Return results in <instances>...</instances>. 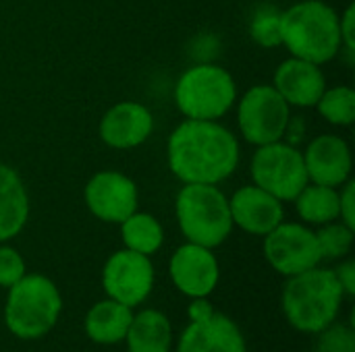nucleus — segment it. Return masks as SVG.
Listing matches in <instances>:
<instances>
[{
	"label": "nucleus",
	"instance_id": "obj_1",
	"mask_svg": "<svg viewBox=\"0 0 355 352\" xmlns=\"http://www.w3.org/2000/svg\"><path fill=\"white\" fill-rule=\"evenodd\" d=\"M171 172L185 185H218L239 164V141L218 120H183L166 143Z\"/></svg>",
	"mask_w": 355,
	"mask_h": 352
},
{
	"label": "nucleus",
	"instance_id": "obj_2",
	"mask_svg": "<svg viewBox=\"0 0 355 352\" xmlns=\"http://www.w3.org/2000/svg\"><path fill=\"white\" fill-rule=\"evenodd\" d=\"M343 299L345 295L335 272L316 266L287 278L281 309L293 330L316 336L339 319Z\"/></svg>",
	"mask_w": 355,
	"mask_h": 352
},
{
	"label": "nucleus",
	"instance_id": "obj_3",
	"mask_svg": "<svg viewBox=\"0 0 355 352\" xmlns=\"http://www.w3.org/2000/svg\"><path fill=\"white\" fill-rule=\"evenodd\" d=\"M281 46L291 56L327 64L341 50L339 15L322 0H302L281 12Z\"/></svg>",
	"mask_w": 355,
	"mask_h": 352
},
{
	"label": "nucleus",
	"instance_id": "obj_4",
	"mask_svg": "<svg viewBox=\"0 0 355 352\" xmlns=\"http://www.w3.org/2000/svg\"><path fill=\"white\" fill-rule=\"evenodd\" d=\"M62 311L56 284L42 274H25L8 288L4 303L6 330L19 340H37L54 330Z\"/></svg>",
	"mask_w": 355,
	"mask_h": 352
},
{
	"label": "nucleus",
	"instance_id": "obj_5",
	"mask_svg": "<svg viewBox=\"0 0 355 352\" xmlns=\"http://www.w3.org/2000/svg\"><path fill=\"white\" fill-rule=\"evenodd\" d=\"M175 214L183 237L193 245L216 249L233 230L229 199L216 185H183Z\"/></svg>",
	"mask_w": 355,
	"mask_h": 352
},
{
	"label": "nucleus",
	"instance_id": "obj_6",
	"mask_svg": "<svg viewBox=\"0 0 355 352\" xmlns=\"http://www.w3.org/2000/svg\"><path fill=\"white\" fill-rule=\"evenodd\" d=\"M237 100L233 75L210 62L187 68L175 85V104L189 120H218Z\"/></svg>",
	"mask_w": 355,
	"mask_h": 352
},
{
	"label": "nucleus",
	"instance_id": "obj_7",
	"mask_svg": "<svg viewBox=\"0 0 355 352\" xmlns=\"http://www.w3.org/2000/svg\"><path fill=\"white\" fill-rule=\"evenodd\" d=\"M250 174L256 187L268 191L279 201H293L310 183L304 154L283 141L260 145L252 158Z\"/></svg>",
	"mask_w": 355,
	"mask_h": 352
},
{
	"label": "nucleus",
	"instance_id": "obj_8",
	"mask_svg": "<svg viewBox=\"0 0 355 352\" xmlns=\"http://www.w3.org/2000/svg\"><path fill=\"white\" fill-rule=\"evenodd\" d=\"M289 104L272 85L250 87L237 108V127L241 137L260 147L281 141L289 127Z\"/></svg>",
	"mask_w": 355,
	"mask_h": 352
},
{
	"label": "nucleus",
	"instance_id": "obj_9",
	"mask_svg": "<svg viewBox=\"0 0 355 352\" xmlns=\"http://www.w3.org/2000/svg\"><path fill=\"white\" fill-rule=\"evenodd\" d=\"M264 257L281 276H297L320 266L316 232L297 222H281L264 237Z\"/></svg>",
	"mask_w": 355,
	"mask_h": 352
},
{
	"label": "nucleus",
	"instance_id": "obj_10",
	"mask_svg": "<svg viewBox=\"0 0 355 352\" xmlns=\"http://www.w3.org/2000/svg\"><path fill=\"white\" fill-rule=\"evenodd\" d=\"M102 288L108 299L139 307L154 288V266L148 255L131 249L112 253L102 270Z\"/></svg>",
	"mask_w": 355,
	"mask_h": 352
},
{
	"label": "nucleus",
	"instance_id": "obj_11",
	"mask_svg": "<svg viewBox=\"0 0 355 352\" xmlns=\"http://www.w3.org/2000/svg\"><path fill=\"white\" fill-rule=\"evenodd\" d=\"M83 199L87 210L98 220L121 224L133 212H137L139 193L137 185L123 172L102 170L87 180L83 189Z\"/></svg>",
	"mask_w": 355,
	"mask_h": 352
},
{
	"label": "nucleus",
	"instance_id": "obj_12",
	"mask_svg": "<svg viewBox=\"0 0 355 352\" xmlns=\"http://www.w3.org/2000/svg\"><path fill=\"white\" fill-rule=\"evenodd\" d=\"M168 274L175 288L189 299L210 297L220 280L218 259L212 249L193 243H185L173 253Z\"/></svg>",
	"mask_w": 355,
	"mask_h": 352
},
{
	"label": "nucleus",
	"instance_id": "obj_13",
	"mask_svg": "<svg viewBox=\"0 0 355 352\" xmlns=\"http://www.w3.org/2000/svg\"><path fill=\"white\" fill-rule=\"evenodd\" d=\"M229 210L233 226H239L243 232L256 237H266L285 218L283 201L256 185L237 189L229 199Z\"/></svg>",
	"mask_w": 355,
	"mask_h": 352
},
{
	"label": "nucleus",
	"instance_id": "obj_14",
	"mask_svg": "<svg viewBox=\"0 0 355 352\" xmlns=\"http://www.w3.org/2000/svg\"><path fill=\"white\" fill-rule=\"evenodd\" d=\"M302 154L310 183L339 189L345 180H349L354 158L347 141L339 135H318Z\"/></svg>",
	"mask_w": 355,
	"mask_h": 352
},
{
	"label": "nucleus",
	"instance_id": "obj_15",
	"mask_svg": "<svg viewBox=\"0 0 355 352\" xmlns=\"http://www.w3.org/2000/svg\"><path fill=\"white\" fill-rule=\"evenodd\" d=\"M154 131L152 112L139 102H119L100 120V139L112 149H133Z\"/></svg>",
	"mask_w": 355,
	"mask_h": 352
},
{
	"label": "nucleus",
	"instance_id": "obj_16",
	"mask_svg": "<svg viewBox=\"0 0 355 352\" xmlns=\"http://www.w3.org/2000/svg\"><path fill=\"white\" fill-rule=\"evenodd\" d=\"M177 352H248V344L239 326L214 311L202 322H189L177 342Z\"/></svg>",
	"mask_w": 355,
	"mask_h": 352
},
{
	"label": "nucleus",
	"instance_id": "obj_17",
	"mask_svg": "<svg viewBox=\"0 0 355 352\" xmlns=\"http://www.w3.org/2000/svg\"><path fill=\"white\" fill-rule=\"evenodd\" d=\"M272 87L281 93V98L289 106L314 108L322 91L327 89V77L320 64L291 56L283 60L275 71Z\"/></svg>",
	"mask_w": 355,
	"mask_h": 352
},
{
	"label": "nucleus",
	"instance_id": "obj_18",
	"mask_svg": "<svg viewBox=\"0 0 355 352\" xmlns=\"http://www.w3.org/2000/svg\"><path fill=\"white\" fill-rule=\"evenodd\" d=\"M29 195L19 172L0 162V243L15 239L27 224Z\"/></svg>",
	"mask_w": 355,
	"mask_h": 352
},
{
	"label": "nucleus",
	"instance_id": "obj_19",
	"mask_svg": "<svg viewBox=\"0 0 355 352\" xmlns=\"http://www.w3.org/2000/svg\"><path fill=\"white\" fill-rule=\"evenodd\" d=\"M131 319H133L131 307L112 299H104L87 311L83 319V330L92 342L100 346H112L125 342Z\"/></svg>",
	"mask_w": 355,
	"mask_h": 352
},
{
	"label": "nucleus",
	"instance_id": "obj_20",
	"mask_svg": "<svg viewBox=\"0 0 355 352\" xmlns=\"http://www.w3.org/2000/svg\"><path fill=\"white\" fill-rule=\"evenodd\" d=\"M125 342L129 352H171L173 326L162 311L144 309L133 313Z\"/></svg>",
	"mask_w": 355,
	"mask_h": 352
},
{
	"label": "nucleus",
	"instance_id": "obj_21",
	"mask_svg": "<svg viewBox=\"0 0 355 352\" xmlns=\"http://www.w3.org/2000/svg\"><path fill=\"white\" fill-rule=\"evenodd\" d=\"M297 216L308 224H329L339 220V189L308 183L293 199Z\"/></svg>",
	"mask_w": 355,
	"mask_h": 352
},
{
	"label": "nucleus",
	"instance_id": "obj_22",
	"mask_svg": "<svg viewBox=\"0 0 355 352\" xmlns=\"http://www.w3.org/2000/svg\"><path fill=\"white\" fill-rule=\"evenodd\" d=\"M121 237L125 249H131L141 255H154L164 243L162 224L148 212H133L127 220L121 222Z\"/></svg>",
	"mask_w": 355,
	"mask_h": 352
},
{
	"label": "nucleus",
	"instance_id": "obj_23",
	"mask_svg": "<svg viewBox=\"0 0 355 352\" xmlns=\"http://www.w3.org/2000/svg\"><path fill=\"white\" fill-rule=\"evenodd\" d=\"M314 108L327 122L335 127H352L355 122V91L349 85L327 87Z\"/></svg>",
	"mask_w": 355,
	"mask_h": 352
},
{
	"label": "nucleus",
	"instance_id": "obj_24",
	"mask_svg": "<svg viewBox=\"0 0 355 352\" xmlns=\"http://www.w3.org/2000/svg\"><path fill=\"white\" fill-rule=\"evenodd\" d=\"M281 12L272 4H260L250 21V35L262 48L281 46Z\"/></svg>",
	"mask_w": 355,
	"mask_h": 352
},
{
	"label": "nucleus",
	"instance_id": "obj_25",
	"mask_svg": "<svg viewBox=\"0 0 355 352\" xmlns=\"http://www.w3.org/2000/svg\"><path fill=\"white\" fill-rule=\"evenodd\" d=\"M354 228L345 226L341 220L322 224L316 232L318 249L322 259H341L347 257L354 247Z\"/></svg>",
	"mask_w": 355,
	"mask_h": 352
},
{
	"label": "nucleus",
	"instance_id": "obj_26",
	"mask_svg": "<svg viewBox=\"0 0 355 352\" xmlns=\"http://www.w3.org/2000/svg\"><path fill=\"white\" fill-rule=\"evenodd\" d=\"M316 336L314 352H355L354 324L335 322Z\"/></svg>",
	"mask_w": 355,
	"mask_h": 352
},
{
	"label": "nucleus",
	"instance_id": "obj_27",
	"mask_svg": "<svg viewBox=\"0 0 355 352\" xmlns=\"http://www.w3.org/2000/svg\"><path fill=\"white\" fill-rule=\"evenodd\" d=\"M25 274L27 272H25L23 255L17 249L0 243V288H10Z\"/></svg>",
	"mask_w": 355,
	"mask_h": 352
},
{
	"label": "nucleus",
	"instance_id": "obj_28",
	"mask_svg": "<svg viewBox=\"0 0 355 352\" xmlns=\"http://www.w3.org/2000/svg\"><path fill=\"white\" fill-rule=\"evenodd\" d=\"M339 220L355 230V180H345L339 187Z\"/></svg>",
	"mask_w": 355,
	"mask_h": 352
},
{
	"label": "nucleus",
	"instance_id": "obj_29",
	"mask_svg": "<svg viewBox=\"0 0 355 352\" xmlns=\"http://www.w3.org/2000/svg\"><path fill=\"white\" fill-rule=\"evenodd\" d=\"M355 4H349L345 12L339 17V35H341V48L347 50V54H354L355 50Z\"/></svg>",
	"mask_w": 355,
	"mask_h": 352
},
{
	"label": "nucleus",
	"instance_id": "obj_30",
	"mask_svg": "<svg viewBox=\"0 0 355 352\" xmlns=\"http://www.w3.org/2000/svg\"><path fill=\"white\" fill-rule=\"evenodd\" d=\"M341 288H343V295L354 299L355 297V261L354 259H347L343 263H339L337 270H333Z\"/></svg>",
	"mask_w": 355,
	"mask_h": 352
},
{
	"label": "nucleus",
	"instance_id": "obj_31",
	"mask_svg": "<svg viewBox=\"0 0 355 352\" xmlns=\"http://www.w3.org/2000/svg\"><path fill=\"white\" fill-rule=\"evenodd\" d=\"M212 313H214V307H212V303L208 301V297L191 299V305H189V309H187L189 322H202V319L210 317Z\"/></svg>",
	"mask_w": 355,
	"mask_h": 352
}]
</instances>
